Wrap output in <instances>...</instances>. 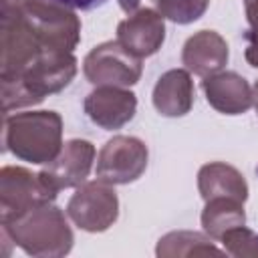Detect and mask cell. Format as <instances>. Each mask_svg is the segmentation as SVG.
<instances>
[{"label":"cell","instance_id":"5b68a950","mask_svg":"<svg viewBox=\"0 0 258 258\" xmlns=\"http://www.w3.org/2000/svg\"><path fill=\"white\" fill-rule=\"evenodd\" d=\"M67 216L83 232L99 234L109 230L119 218L115 187L99 177L81 183L67 204Z\"/></svg>","mask_w":258,"mask_h":258},{"label":"cell","instance_id":"3957f363","mask_svg":"<svg viewBox=\"0 0 258 258\" xmlns=\"http://www.w3.org/2000/svg\"><path fill=\"white\" fill-rule=\"evenodd\" d=\"M62 145V117L56 111L8 113L4 119V149L20 161L46 165Z\"/></svg>","mask_w":258,"mask_h":258},{"label":"cell","instance_id":"52a82bcc","mask_svg":"<svg viewBox=\"0 0 258 258\" xmlns=\"http://www.w3.org/2000/svg\"><path fill=\"white\" fill-rule=\"evenodd\" d=\"M149 149L143 139L133 135H115L101 147L95 173L111 185H127L145 173Z\"/></svg>","mask_w":258,"mask_h":258},{"label":"cell","instance_id":"ba28073f","mask_svg":"<svg viewBox=\"0 0 258 258\" xmlns=\"http://www.w3.org/2000/svg\"><path fill=\"white\" fill-rule=\"evenodd\" d=\"M95 153V145L87 139L64 141L60 153L38 171V177L48 196L56 200L60 189L79 187L81 183H85L93 169Z\"/></svg>","mask_w":258,"mask_h":258},{"label":"cell","instance_id":"9c48e42d","mask_svg":"<svg viewBox=\"0 0 258 258\" xmlns=\"http://www.w3.org/2000/svg\"><path fill=\"white\" fill-rule=\"evenodd\" d=\"M44 46L18 14H0V77L20 75Z\"/></svg>","mask_w":258,"mask_h":258},{"label":"cell","instance_id":"cb8c5ba5","mask_svg":"<svg viewBox=\"0 0 258 258\" xmlns=\"http://www.w3.org/2000/svg\"><path fill=\"white\" fill-rule=\"evenodd\" d=\"M252 91H254V109H256V115H258V81H256V85L252 87Z\"/></svg>","mask_w":258,"mask_h":258},{"label":"cell","instance_id":"4fadbf2b","mask_svg":"<svg viewBox=\"0 0 258 258\" xmlns=\"http://www.w3.org/2000/svg\"><path fill=\"white\" fill-rule=\"evenodd\" d=\"M202 91L210 107L222 115H242L254 107V91L250 83L234 71H220L206 77L202 81Z\"/></svg>","mask_w":258,"mask_h":258},{"label":"cell","instance_id":"ac0fdd59","mask_svg":"<svg viewBox=\"0 0 258 258\" xmlns=\"http://www.w3.org/2000/svg\"><path fill=\"white\" fill-rule=\"evenodd\" d=\"M200 220H202L204 232L210 238L220 240L224 236V232H228L230 228L246 224L244 202L234 200V198H212V200H206V206L202 210Z\"/></svg>","mask_w":258,"mask_h":258},{"label":"cell","instance_id":"7402d4cb","mask_svg":"<svg viewBox=\"0 0 258 258\" xmlns=\"http://www.w3.org/2000/svg\"><path fill=\"white\" fill-rule=\"evenodd\" d=\"M62 6H69L73 10H95L99 6H103L107 0H54Z\"/></svg>","mask_w":258,"mask_h":258},{"label":"cell","instance_id":"5bb4252c","mask_svg":"<svg viewBox=\"0 0 258 258\" xmlns=\"http://www.w3.org/2000/svg\"><path fill=\"white\" fill-rule=\"evenodd\" d=\"M228 56H230L228 42L216 30H198V32H194L181 48L183 67L189 73H194L202 79L220 73L226 67Z\"/></svg>","mask_w":258,"mask_h":258},{"label":"cell","instance_id":"7c38bea8","mask_svg":"<svg viewBox=\"0 0 258 258\" xmlns=\"http://www.w3.org/2000/svg\"><path fill=\"white\" fill-rule=\"evenodd\" d=\"M117 40L135 56L155 54L165 40V18L153 8H137L117 26Z\"/></svg>","mask_w":258,"mask_h":258},{"label":"cell","instance_id":"30bf717a","mask_svg":"<svg viewBox=\"0 0 258 258\" xmlns=\"http://www.w3.org/2000/svg\"><path fill=\"white\" fill-rule=\"evenodd\" d=\"M42 202L54 200L44 189L38 173L20 165H4L0 169V222L20 216Z\"/></svg>","mask_w":258,"mask_h":258},{"label":"cell","instance_id":"d6986e66","mask_svg":"<svg viewBox=\"0 0 258 258\" xmlns=\"http://www.w3.org/2000/svg\"><path fill=\"white\" fill-rule=\"evenodd\" d=\"M210 0H155V10L175 22V24H191L204 16Z\"/></svg>","mask_w":258,"mask_h":258},{"label":"cell","instance_id":"2e32d148","mask_svg":"<svg viewBox=\"0 0 258 258\" xmlns=\"http://www.w3.org/2000/svg\"><path fill=\"white\" fill-rule=\"evenodd\" d=\"M198 189L202 200L212 198H234L240 202L248 200V183L240 169L224 161H210L198 171Z\"/></svg>","mask_w":258,"mask_h":258},{"label":"cell","instance_id":"ffe728a7","mask_svg":"<svg viewBox=\"0 0 258 258\" xmlns=\"http://www.w3.org/2000/svg\"><path fill=\"white\" fill-rule=\"evenodd\" d=\"M222 242V250L236 258H258V234L246 224L230 228L224 232V236L218 240Z\"/></svg>","mask_w":258,"mask_h":258},{"label":"cell","instance_id":"603a6c76","mask_svg":"<svg viewBox=\"0 0 258 258\" xmlns=\"http://www.w3.org/2000/svg\"><path fill=\"white\" fill-rule=\"evenodd\" d=\"M139 4H141V0H119L121 10H123V12H127V14L135 12V10L139 8Z\"/></svg>","mask_w":258,"mask_h":258},{"label":"cell","instance_id":"8992f818","mask_svg":"<svg viewBox=\"0 0 258 258\" xmlns=\"http://www.w3.org/2000/svg\"><path fill=\"white\" fill-rule=\"evenodd\" d=\"M83 73L95 87H133L139 83L143 64L119 40H107L91 48L83 60Z\"/></svg>","mask_w":258,"mask_h":258},{"label":"cell","instance_id":"6da1fadb","mask_svg":"<svg viewBox=\"0 0 258 258\" xmlns=\"http://www.w3.org/2000/svg\"><path fill=\"white\" fill-rule=\"evenodd\" d=\"M77 71L79 62L73 52L42 50L20 75L0 77L2 111L8 115L14 109L42 103L44 97L67 89Z\"/></svg>","mask_w":258,"mask_h":258},{"label":"cell","instance_id":"7a4b0ae2","mask_svg":"<svg viewBox=\"0 0 258 258\" xmlns=\"http://www.w3.org/2000/svg\"><path fill=\"white\" fill-rule=\"evenodd\" d=\"M62 212L54 202H42L20 216L0 222L2 234L28 256L60 258L73 250L75 236Z\"/></svg>","mask_w":258,"mask_h":258},{"label":"cell","instance_id":"8fae6325","mask_svg":"<svg viewBox=\"0 0 258 258\" xmlns=\"http://www.w3.org/2000/svg\"><path fill=\"white\" fill-rule=\"evenodd\" d=\"M85 113L97 127L105 131L121 129L127 125L137 111V97L125 87H95L85 97Z\"/></svg>","mask_w":258,"mask_h":258},{"label":"cell","instance_id":"9a60e30c","mask_svg":"<svg viewBox=\"0 0 258 258\" xmlns=\"http://www.w3.org/2000/svg\"><path fill=\"white\" fill-rule=\"evenodd\" d=\"M194 97H196V89H194L191 73L187 69H169L157 79L151 101L159 115L173 119V117H183L191 111Z\"/></svg>","mask_w":258,"mask_h":258},{"label":"cell","instance_id":"44dd1931","mask_svg":"<svg viewBox=\"0 0 258 258\" xmlns=\"http://www.w3.org/2000/svg\"><path fill=\"white\" fill-rule=\"evenodd\" d=\"M248 32H246V60L250 67L258 69V0H244Z\"/></svg>","mask_w":258,"mask_h":258},{"label":"cell","instance_id":"e0dca14e","mask_svg":"<svg viewBox=\"0 0 258 258\" xmlns=\"http://www.w3.org/2000/svg\"><path fill=\"white\" fill-rule=\"evenodd\" d=\"M155 254L159 258H187V256H204V254H224L214 244L206 232H191V230H175L167 232L157 240Z\"/></svg>","mask_w":258,"mask_h":258},{"label":"cell","instance_id":"277c9868","mask_svg":"<svg viewBox=\"0 0 258 258\" xmlns=\"http://www.w3.org/2000/svg\"><path fill=\"white\" fill-rule=\"evenodd\" d=\"M0 14H18L44 50L75 52L81 42V18L54 0H0Z\"/></svg>","mask_w":258,"mask_h":258}]
</instances>
